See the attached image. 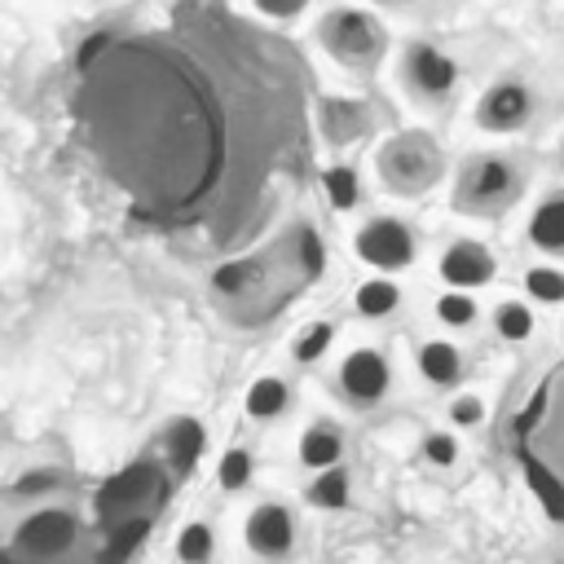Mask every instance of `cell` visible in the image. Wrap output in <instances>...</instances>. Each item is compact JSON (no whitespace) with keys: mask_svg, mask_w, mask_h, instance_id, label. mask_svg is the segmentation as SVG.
Returning <instances> with one entry per match:
<instances>
[{"mask_svg":"<svg viewBox=\"0 0 564 564\" xmlns=\"http://www.w3.org/2000/svg\"><path fill=\"white\" fill-rule=\"evenodd\" d=\"M516 458L529 489L555 524H564V357L538 375L524 405L511 419Z\"/></svg>","mask_w":564,"mask_h":564,"instance_id":"1","label":"cell"},{"mask_svg":"<svg viewBox=\"0 0 564 564\" xmlns=\"http://www.w3.org/2000/svg\"><path fill=\"white\" fill-rule=\"evenodd\" d=\"M313 35H317V48L335 66H344L352 75H370L383 62V53H388V26L379 22V13L361 9V4H330V9H322Z\"/></svg>","mask_w":564,"mask_h":564,"instance_id":"2","label":"cell"},{"mask_svg":"<svg viewBox=\"0 0 564 564\" xmlns=\"http://www.w3.org/2000/svg\"><path fill=\"white\" fill-rule=\"evenodd\" d=\"M375 176L392 198H423L445 176V154L432 132L405 128L375 150Z\"/></svg>","mask_w":564,"mask_h":564,"instance_id":"3","label":"cell"},{"mask_svg":"<svg viewBox=\"0 0 564 564\" xmlns=\"http://www.w3.org/2000/svg\"><path fill=\"white\" fill-rule=\"evenodd\" d=\"M167 485H172V476L163 471L159 458H132L93 498L101 529L115 524V520H128V516H154L163 507V498H167Z\"/></svg>","mask_w":564,"mask_h":564,"instance_id":"4","label":"cell"},{"mask_svg":"<svg viewBox=\"0 0 564 564\" xmlns=\"http://www.w3.org/2000/svg\"><path fill=\"white\" fill-rule=\"evenodd\" d=\"M524 189V176L511 159L502 154H476L463 163L454 181V207L467 216H498L507 212Z\"/></svg>","mask_w":564,"mask_h":564,"instance_id":"5","label":"cell"},{"mask_svg":"<svg viewBox=\"0 0 564 564\" xmlns=\"http://www.w3.org/2000/svg\"><path fill=\"white\" fill-rule=\"evenodd\" d=\"M242 546L260 564H286L300 551V516L282 498H260L242 516Z\"/></svg>","mask_w":564,"mask_h":564,"instance_id":"6","label":"cell"},{"mask_svg":"<svg viewBox=\"0 0 564 564\" xmlns=\"http://www.w3.org/2000/svg\"><path fill=\"white\" fill-rule=\"evenodd\" d=\"M79 542V516L66 511V507H35L18 520L9 546L22 564H57V560H70Z\"/></svg>","mask_w":564,"mask_h":564,"instance_id":"7","label":"cell"},{"mask_svg":"<svg viewBox=\"0 0 564 564\" xmlns=\"http://www.w3.org/2000/svg\"><path fill=\"white\" fill-rule=\"evenodd\" d=\"M352 251L375 273H401L419 256V238L401 216H366L352 234Z\"/></svg>","mask_w":564,"mask_h":564,"instance_id":"8","label":"cell"},{"mask_svg":"<svg viewBox=\"0 0 564 564\" xmlns=\"http://www.w3.org/2000/svg\"><path fill=\"white\" fill-rule=\"evenodd\" d=\"M335 392L344 397V405L352 410H375L388 392H392V361L375 348V344H361V348H348L335 366Z\"/></svg>","mask_w":564,"mask_h":564,"instance_id":"9","label":"cell"},{"mask_svg":"<svg viewBox=\"0 0 564 564\" xmlns=\"http://www.w3.org/2000/svg\"><path fill=\"white\" fill-rule=\"evenodd\" d=\"M401 84L410 88V97H419L427 106H441L458 88V62L449 53H441L436 44L414 40V44L401 48Z\"/></svg>","mask_w":564,"mask_h":564,"instance_id":"10","label":"cell"},{"mask_svg":"<svg viewBox=\"0 0 564 564\" xmlns=\"http://www.w3.org/2000/svg\"><path fill=\"white\" fill-rule=\"evenodd\" d=\"M203 449H207V427L203 419L194 414H172L159 432V463L172 480H189L203 463Z\"/></svg>","mask_w":564,"mask_h":564,"instance_id":"11","label":"cell"},{"mask_svg":"<svg viewBox=\"0 0 564 564\" xmlns=\"http://www.w3.org/2000/svg\"><path fill=\"white\" fill-rule=\"evenodd\" d=\"M529 115H533V97L520 79H498L476 101V128H485V132H520L529 123Z\"/></svg>","mask_w":564,"mask_h":564,"instance_id":"12","label":"cell"},{"mask_svg":"<svg viewBox=\"0 0 564 564\" xmlns=\"http://www.w3.org/2000/svg\"><path fill=\"white\" fill-rule=\"evenodd\" d=\"M441 282H449V291H476L485 282H494L498 273V260L485 242L476 238H454L445 251H441Z\"/></svg>","mask_w":564,"mask_h":564,"instance_id":"13","label":"cell"},{"mask_svg":"<svg viewBox=\"0 0 564 564\" xmlns=\"http://www.w3.org/2000/svg\"><path fill=\"white\" fill-rule=\"evenodd\" d=\"M348 454V436L335 419H313L304 423V432L295 436V463L304 471H326V467H339Z\"/></svg>","mask_w":564,"mask_h":564,"instance_id":"14","label":"cell"},{"mask_svg":"<svg viewBox=\"0 0 564 564\" xmlns=\"http://www.w3.org/2000/svg\"><path fill=\"white\" fill-rule=\"evenodd\" d=\"M295 410V383L286 375H256L242 392V414L251 423H278Z\"/></svg>","mask_w":564,"mask_h":564,"instance_id":"15","label":"cell"},{"mask_svg":"<svg viewBox=\"0 0 564 564\" xmlns=\"http://www.w3.org/2000/svg\"><path fill=\"white\" fill-rule=\"evenodd\" d=\"M150 524H154V516H128V520L106 524L101 529V546H97V564H132L137 551L150 538Z\"/></svg>","mask_w":564,"mask_h":564,"instance_id":"16","label":"cell"},{"mask_svg":"<svg viewBox=\"0 0 564 564\" xmlns=\"http://www.w3.org/2000/svg\"><path fill=\"white\" fill-rule=\"evenodd\" d=\"M352 308L366 322H383L401 308V286L392 282V273H370L366 282L352 286Z\"/></svg>","mask_w":564,"mask_h":564,"instance_id":"17","label":"cell"},{"mask_svg":"<svg viewBox=\"0 0 564 564\" xmlns=\"http://www.w3.org/2000/svg\"><path fill=\"white\" fill-rule=\"evenodd\" d=\"M304 502L313 511H344L352 502V476L348 467H326V471H308L304 480Z\"/></svg>","mask_w":564,"mask_h":564,"instance_id":"18","label":"cell"},{"mask_svg":"<svg viewBox=\"0 0 564 564\" xmlns=\"http://www.w3.org/2000/svg\"><path fill=\"white\" fill-rule=\"evenodd\" d=\"M414 361H419V375H423L432 388H454V383L463 379V352H458L449 339H427V344H419Z\"/></svg>","mask_w":564,"mask_h":564,"instance_id":"19","label":"cell"},{"mask_svg":"<svg viewBox=\"0 0 564 564\" xmlns=\"http://www.w3.org/2000/svg\"><path fill=\"white\" fill-rule=\"evenodd\" d=\"M256 480V449L251 445H225L216 458V489L220 494H247Z\"/></svg>","mask_w":564,"mask_h":564,"instance_id":"20","label":"cell"},{"mask_svg":"<svg viewBox=\"0 0 564 564\" xmlns=\"http://www.w3.org/2000/svg\"><path fill=\"white\" fill-rule=\"evenodd\" d=\"M335 335H339L335 317H313V322H304V326L291 335V361H295V366H317V361L330 352Z\"/></svg>","mask_w":564,"mask_h":564,"instance_id":"21","label":"cell"},{"mask_svg":"<svg viewBox=\"0 0 564 564\" xmlns=\"http://www.w3.org/2000/svg\"><path fill=\"white\" fill-rule=\"evenodd\" d=\"M172 555H176V564H212L216 560V529L203 516L185 520L172 538Z\"/></svg>","mask_w":564,"mask_h":564,"instance_id":"22","label":"cell"},{"mask_svg":"<svg viewBox=\"0 0 564 564\" xmlns=\"http://www.w3.org/2000/svg\"><path fill=\"white\" fill-rule=\"evenodd\" d=\"M317 181H322V194H326V203H330L335 212L361 207V172H357L352 163H326Z\"/></svg>","mask_w":564,"mask_h":564,"instance_id":"23","label":"cell"},{"mask_svg":"<svg viewBox=\"0 0 564 564\" xmlns=\"http://www.w3.org/2000/svg\"><path fill=\"white\" fill-rule=\"evenodd\" d=\"M286 256H291L300 282H313V278H322V269H326V242H322V234L308 229V225H300V229L286 238Z\"/></svg>","mask_w":564,"mask_h":564,"instance_id":"24","label":"cell"},{"mask_svg":"<svg viewBox=\"0 0 564 564\" xmlns=\"http://www.w3.org/2000/svg\"><path fill=\"white\" fill-rule=\"evenodd\" d=\"M370 128L361 101H326L322 106V132L335 141V145H348L352 137H361Z\"/></svg>","mask_w":564,"mask_h":564,"instance_id":"25","label":"cell"},{"mask_svg":"<svg viewBox=\"0 0 564 564\" xmlns=\"http://www.w3.org/2000/svg\"><path fill=\"white\" fill-rule=\"evenodd\" d=\"M529 238H533V247L564 256V194L546 198V203L533 212V220H529Z\"/></svg>","mask_w":564,"mask_h":564,"instance_id":"26","label":"cell"},{"mask_svg":"<svg viewBox=\"0 0 564 564\" xmlns=\"http://www.w3.org/2000/svg\"><path fill=\"white\" fill-rule=\"evenodd\" d=\"M256 282H260V260H256V256H251V260H229V264H220V269L212 273V291H220L225 300L247 295Z\"/></svg>","mask_w":564,"mask_h":564,"instance_id":"27","label":"cell"},{"mask_svg":"<svg viewBox=\"0 0 564 564\" xmlns=\"http://www.w3.org/2000/svg\"><path fill=\"white\" fill-rule=\"evenodd\" d=\"M432 313H436L441 326H449V330H467V326L476 322V300H471L467 291H445V295H436Z\"/></svg>","mask_w":564,"mask_h":564,"instance_id":"28","label":"cell"},{"mask_svg":"<svg viewBox=\"0 0 564 564\" xmlns=\"http://www.w3.org/2000/svg\"><path fill=\"white\" fill-rule=\"evenodd\" d=\"M494 326H498L502 339L520 344V339L533 335V313H529V304H520V300H502V304L494 308Z\"/></svg>","mask_w":564,"mask_h":564,"instance_id":"29","label":"cell"},{"mask_svg":"<svg viewBox=\"0 0 564 564\" xmlns=\"http://www.w3.org/2000/svg\"><path fill=\"white\" fill-rule=\"evenodd\" d=\"M524 286H529V295L542 300V304H560V300H564V273H560V269L538 264V269L524 273Z\"/></svg>","mask_w":564,"mask_h":564,"instance_id":"30","label":"cell"},{"mask_svg":"<svg viewBox=\"0 0 564 564\" xmlns=\"http://www.w3.org/2000/svg\"><path fill=\"white\" fill-rule=\"evenodd\" d=\"M419 454H423L432 467H454V463H458V441H454L449 432H427L423 445H419Z\"/></svg>","mask_w":564,"mask_h":564,"instance_id":"31","label":"cell"},{"mask_svg":"<svg viewBox=\"0 0 564 564\" xmlns=\"http://www.w3.org/2000/svg\"><path fill=\"white\" fill-rule=\"evenodd\" d=\"M308 4H313V0H251V9H256L260 18H269V22H291V18H300Z\"/></svg>","mask_w":564,"mask_h":564,"instance_id":"32","label":"cell"},{"mask_svg":"<svg viewBox=\"0 0 564 564\" xmlns=\"http://www.w3.org/2000/svg\"><path fill=\"white\" fill-rule=\"evenodd\" d=\"M480 419H485V405H480V397L463 392V397H454V401H449V423H458V427H476Z\"/></svg>","mask_w":564,"mask_h":564,"instance_id":"33","label":"cell"},{"mask_svg":"<svg viewBox=\"0 0 564 564\" xmlns=\"http://www.w3.org/2000/svg\"><path fill=\"white\" fill-rule=\"evenodd\" d=\"M57 480H62L57 471H31V476H22V480H18V498H44Z\"/></svg>","mask_w":564,"mask_h":564,"instance_id":"34","label":"cell"},{"mask_svg":"<svg viewBox=\"0 0 564 564\" xmlns=\"http://www.w3.org/2000/svg\"><path fill=\"white\" fill-rule=\"evenodd\" d=\"M0 564H22V560L13 555V546H0Z\"/></svg>","mask_w":564,"mask_h":564,"instance_id":"35","label":"cell"},{"mask_svg":"<svg viewBox=\"0 0 564 564\" xmlns=\"http://www.w3.org/2000/svg\"><path fill=\"white\" fill-rule=\"evenodd\" d=\"M379 4H388V9H410V4H419V0H379Z\"/></svg>","mask_w":564,"mask_h":564,"instance_id":"36","label":"cell"},{"mask_svg":"<svg viewBox=\"0 0 564 564\" xmlns=\"http://www.w3.org/2000/svg\"><path fill=\"white\" fill-rule=\"evenodd\" d=\"M57 564H70V560H57Z\"/></svg>","mask_w":564,"mask_h":564,"instance_id":"37","label":"cell"}]
</instances>
